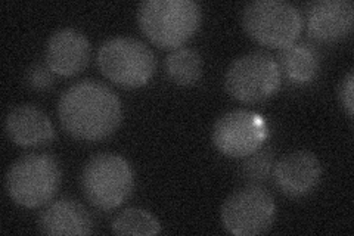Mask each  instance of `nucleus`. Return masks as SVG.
<instances>
[{"mask_svg":"<svg viewBox=\"0 0 354 236\" xmlns=\"http://www.w3.org/2000/svg\"><path fill=\"white\" fill-rule=\"evenodd\" d=\"M113 232L123 236H153L161 232V224L149 211L133 207L114 219Z\"/></svg>","mask_w":354,"mask_h":236,"instance_id":"17","label":"nucleus"},{"mask_svg":"<svg viewBox=\"0 0 354 236\" xmlns=\"http://www.w3.org/2000/svg\"><path fill=\"white\" fill-rule=\"evenodd\" d=\"M97 66L117 86L138 89L148 84L157 71V56L143 42L121 36L106 40L99 48Z\"/></svg>","mask_w":354,"mask_h":236,"instance_id":"6","label":"nucleus"},{"mask_svg":"<svg viewBox=\"0 0 354 236\" xmlns=\"http://www.w3.org/2000/svg\"><path fill=\"white\" fill-rule=\"evenodd\" d=\"M269 138L264 118L248 109H235L217 118L212 139L220 154L230 158H245L259 151Z\"/></svg>","mask_w":354,"mask_h":236,"instance_id":"9","label":"nucleus"},{"mask_svg":"<svg viewBox=\"0 0 354 236\" xmlns=\"http://www.w3.org/2000/svg\"><path fill=\"white\" fill-rule=\"evenodd\" d=\"M8 138L21 148H39L55 139V129L49 117L36 105H18L5 118Z\"/></svg>","mask_w":354,"mask_h":236,"instance_id":"13","label":"nucleus"},{"mask_svg":"<svg viewBox=\"0 0 354 236\" xmlns=\"http://www.w3.org/2000/svg\"><path fill=\"white\" fill-rule=\"evenodd\" d=\"M165 74L177 86H194L203 77V58L195 49L179 48L165 58Z\"/></svg>","mask_w":354,"mask_h":236,"instance_id":"16","label":"nucleus"},{"mask_svg":"<svg viewBox=\"0 0 354 236\" xmlns=\"http://www.w3.org/2000/svg\"><path fill=\"white\" fill-rule=\"evenodd\" d=\"M80 185L86 199L95 208L111 211L130 198L135 188V173L124 156L101 152L83 167Z\"/></svg>","mask_w":354,"mask_h":236,"instance_id":"4","label":"nucleus"},{"mask_svg":"<svg viewBox=\"0 0 354 236\" xmlns=\"http://www.w3.org/2000/svg\"><path fill=\"white\" fill-rule=\"evenodd\" d=\"M282 84L279 65L264 52L242 55L229 65L225 75L227 93L242 104H259L276 95Z\"/></svg>","mask_w":354,"mask_h":236,"instance_id":"7","label":"nucleus"},{"mask_svg":"<svg viewBox=\"0 0 354 236\" xmlns=\"http://www.w3.org/2000/svg\"><path fill=\"white\" fill-rule=\"evenodd\" d=\"M91 43L82 31L62 28L55 31L46 44V64L64 77L80 74L91 61Z\"/></svg>","mask_w":354,"mask_h":236,"instance_id":"12","label":"nucleus"},{"mask_svg":"<svg viewBox=\"0 0 354 236\" xmlns=\"http://www.w3.org/2000/svg\"><path fill=\"white\" fill-rule=\"evenodd\" d=\"M242 27L261 46L283 49L300 37L303 15L285 0H254L243 8Z\"/></svg>","mask_w":354,"mask_h":236,"instance_id":"5","label":"nucleus"},{"mask_svg":"<svg viewBox=\"0 0 354 236\" xmlns=\"http://www.w3.org/2000/svg\"><path fill=\"white\" fill-rule=\"evenodd\" d=\"M278 65L281 74L294 84L312 83L320 70V55L315 46L306 42H294L279 49Z\"/></svg>","mask_w":354,"mask_h":236,"instance_id":"15","label":"nucleus"},{"mask_svg":"<svg viewBox=\"0 0 354 236\" xmlns=\"http://www.w3.org/2000/svg\"><path fill=\"white\" fill-rule=\"evenodd\" d=\"M274 152L269 146L245 156L242 164V176L252 185H259L272 176L274 167Z\"/></svg>","mask_w":354,"mask_h":236,"instance_id":"18","label":"nucleus"},{"mask_svg":"<svg viewBox=\"0 0 354 236\" xmlns=\"http://www.w3.org/2000/svg\"><path fill=\"white\" fill-rule=\"evenodd\" d=\"M308 35L322 43H334L351 35L354 6L350 0H316L306 8Z\"/></svg>","mask_w":354,"mask_h":236,"instance_id":"11","label":"nucleus"},{"mask_svg":"<svg viewBox=\"0 0 354 236\" xmlns=\"http://www.w3.org/2000/svg\"><path fill=\"white\" fill-rule=\"evenodd\" d=\"M276 186L291 198H301L319 186L322 179V164L317 156L306 149L286 154L274 163L272 173Z\"/></svg>","mask_w":354,"mask_h":236,"instance_id":"10","label":"nucleus"},{"mask_svg":"<svg viewBox=\"0 0 354 236\" xmlns=\"http://www.w3.org/2000/svg\"><path fill=\"white\" fill-rule=\"evenodd\" d=\"M62 129L73 138L96 142L111 136L123 120L118 95L106 84L83 80L70 86L58 100Z\"/></svg>","mask_w":354,"mask_h":236,"instance_id":"1","label":"nucleus"},{"mask_svg":"<svg viewBox=\"0 0 354 236\" xmlns=\"http://www.w3.org/2000/svg\"><path fill=\"white\" fill-rule=\"evenodd\" d=\"M220 217L229 233L257 236L272 228L276 219V204L268 190L250 183L226 198Z\"/></svg>","mask_w":354,"mask_h":236,"instance_id":"8","label":"nucleus"},{"mask_svg":"<svg viewBox=\"0 0 354 236\" xmlns=\"http://www.w3.org/2000/svg\"><path fill=\"white\" fill-rule=\"evenodd\" d=\"M61 179V165L53 155L27 154L8 168L5 188L17 206L39 208L58 194Z\"/></svg>","mask_w":354,"mask_h":236,"instance_id":"3","label":"nucleus"},{"mask_svg":"<svg viewBox=\"0 0 354 236\" xmlns=\"http://www.w3.org/2000/svg\"><path fill=\"white\" fill-rule=\"evenodd\" d=\"M203 21L194 0H145L138 6V24L155 46L174 51L192 39Z\"/></svg>","mask_w":354,"mask_h":236,"instance_id":"2","label":"nucleus"},{"mask_svg":"<svg viewBox=\"0 0 354 236\" xmlns=\"http://www.w3.org/2000/svg\"><path fill=\"white\" fill-rule=\"evenodd\" d=\"M338 95L342 108L346 109L347 116L351 118L354 114V73L348 71L346 77L342 78L339 87H338Z\"/></svg>","mask_w":354,"mask_h":236,"instance_id":"20","label":"nucleus"},{"mask_svg":"<svg viewBox=\"0 0 354 236\" xmlns=\"http://www.w3.org/2000/svg\"><path fill=\"white\" fill-rule=\"evenodd\" d=\"M53 74L55 73L49 69L48 64H35L27 70L26 82L35 91H48L53 84Z\"/></svg>","mask_w":354,"mask_h":236,"instance_id":"19","label":"nucleus"},{"mask_svg":"<svg viewBox=\"0 0 354 236\" xmlns=\"http://www.w3.org/2000/svg\"><path fill=\"white\" fill-rule=\"evenodd\" d=\"M39 229L50 236H84L93 233V221L79 201L64 197L40 212Z\"/></svg>","mask_w":354,"mask_h":236,"instance_id":"14","label":"nucleus"}]
</instances>
